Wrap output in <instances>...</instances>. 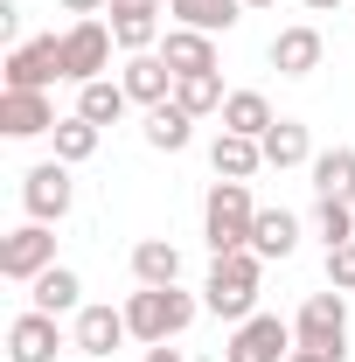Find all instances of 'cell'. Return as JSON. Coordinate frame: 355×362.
I'll list each match as a JSON object with an SVG mask.
<instances>
[{
	"mask_svg": "<svg viewBox=\"0 0 355 362\" xmlns=\"http://www.w3.org/2000/svg\"><path fill=\"white\" fill-rule=\"evenodd\" d=\"M251 223H258L251 181H209V195H202V237H209V258H223V251H251Z\"/></svg>",
	"mask_w": 355,
	"mask_h": 362,
	"instance_id": "1",
	"label": "cell"
},
{
	"mask_svg": "<svg viewBox=\"0 0 355 362\" xmlns=\"http://www.w3.org/2000/svg\"><path fill=\"white\" fill-rule=\"evenodd\" d=\"M195 314H202V300L181 293V286H139L133 300H126V327H133V341H146V349L175 341Z\"/></svg>",
	"mask_w": 355,
	"mask_h": 362,
	"instance_id": "2",
	"label": "cell"
},
{
	"mask_svg": "<svg viewBox=\"0 0 355 362\" xmlns=\"http://www.w3.org/2000/svg\"><path fill=\"white\" fill-rule=\"evenodd\" d=\"M293 334H300V349H320V356L349 362V300L327 286V293H307V307L293 314Z\"/></svg>",
	"mask_w": 355,
	"mask_h": 362,
	"instance_id": "3",
	"label": "cell"
},
{
	"mask_svg": "<svg viewBox=\"0 0 355 362\" xmlns=\"http://www.w3.org/2000/svg\"><path fill=\"white\" fill-rule=\"evenodd\" d=\"M112 49H119V35H112V21H70L63 28V77L70 84H98L105 70H112Z\"/></svg>",
	"mask_w": 355,
	"mask_h": 362,
	"instance_id": "4",
	"label": "cell"
},
{
	"mask_svg": "<svg viewBox=\"0 0 355 362\" xmlns=\"http://www.w3.org/2000/svg\"><path fill=\"white\" fill-rule=\"evenodd\" d=\"M300 349V334L286 327L279 314H251L230 327V341H223V362H286Z\"/></svg>",
	"mask_w": 355,
	"mask_h": 362,
	"instance_id": "5",
	"label": "cell"
},
{
	"mask_svg": "<svg viewBox=\"0 0 355 362\" xmlns=\"http://www.w3.org/2000/svg\"><path fill=\"white\" fill-rule=\"evenodd\" d=\"M63 77V35H35V42H14L0 63V90H49Z\"/></svg>",
	"mask_w": 355,
	"mask_h": 362,
	"instance_id": "6",
	"label": "cell"
},
{
	"mask_svg": "<svg viewBox=\"0 0 355 362\" xmlns=\"http://www.w3.org/2000/svg\"><path fill=\"white\" fill-rule=\"evenodd\" d=\"M70 202H77V181H70L63 160H35V168L21 175V209H28V223H63Z\"/></svg>",
	"mask_w": 355,
	"mask_h": 362,
	"instance_id": "7",
	"label": "cell"
},
{
	"mask_svg": "<svg viewBox=\"0 0 355 362\" xmlns=\"http://www.w3.org/2000/svg\"><path fill=\"white\" fill-rule=\"evenodd\" d=\"M49 265H56V237H49V223H21V230L0 237V279L35 286Z\"/></svg>",
	"mask_w": 355,
	"mask_h": 362,
	"instance_id": "8",
	"label": "cell"
},
{
	"mask_svg": "<svg viewBox=\"0 0 355 362\" xmlns=\"http://www.w3.org/2000/svg\"><path fill=\"white\" fill-rule=\"evenodd\" d=\"M63 119H56V105H49V90H0V133L7 139H42L56 133Z\"/></svg>",
	"mask_w": 355,
	"mask_h": 362,
	"instance_id": "9",
	"label": "cell"
},
{
	"mask_svg": "<svg viewBox=\"0 0 355 362\" xmlns=\"http://www.w3.org/2000/svg\"><path fill=\"white\" fill-rule=\"evenodd\" d=\"M320 28H313V21H293V28H279V35H272V70H279V77H313V70H320Z\"/></svg>",
	"mask_w": 355,
	"mask_h": 362,
	"instance_id": "10",
	"label": "cell"
},
{
	"mask_svg": "<svg viewBox=\"0 0 355 362\" xmlns=\"http://www.w3.org/2000/svg\"><path fill=\"white\" fill-rule=\"evenodd\" d=\"M56 349H63V334H56V314H14V327H7V362H56Z\"/></svg>",
	"mask_w": 355,
	"mask_h": 362,
	"instance_id": "11",
	"label": "cell"
},
{
	"mask_svg": "<svg viewBox=\"0 0 355 362\" xmlns=\"http://www.w3.org/2000/svg\"><path fill=\"white\" fill-rule=\"evenodd\" d=\"M161 63H168L175 77H209V70H216V35H202V28H168V35H161Z\"/></svg>",
	"mask_w": 355,
	"mask_h": 362,
	"instance_id": "12",
	"label": "cell"
},
{
	"mask_svg": "<svg viewBox=\"0 0 355 362\" xmlns=\"http://www.w3.org/2000/svg\"><path fill=\"white\" fill-rule=\"evenodd\" d=\"M119 84H126V98H133V105H146V112H153V105H168V98H175V70H168V63H161V49H153V56H126Z\"/></svg>",
	"mask_w": 355,
	"mask_h": 362,
	"instance_id": "13",
	"label": "cell"
},
{
	"mask_svg": "<svg viewBox=\"0 0 355 362\" xmlns=\"http://www.w3.org/2000/svg\"><path fill=\"white\" fill-rule=\"evenodd\" d=\"M70 341H77L84 356H112L119 341H133L126 307H84V314H77V327H70Z\"/></svg>",
	"mask_w": 355,
	"mask_h": 362,
	"instance_id": "14",
	"label": "cell"
},
{
	"mask_svg": "<svg viewBox=\"0 0 355 362\" xmlns=\"http://www.w3.org/2000/svg\"><path fill=\"white\" fill-rule=\"evenodd\" d=\"M251 251H258L265 265H286V258L300 251V216H293V209H258V223H251Z\"/></svg>",
	"mask_w": 355,
	"mask_h": 362,
	"instance_id": "15",
	"label": "cell"
},
{
	"mask_svg": "<svg viewBox=\"0 0 355 362\" xmlns=\"http://www.w3.org/2000/svg\"><path fill=\"white\" fill-rule=\"evenodd\" d=\"M168 14H175V28H202V35H230L251 7L244 0H168Z\"/></svg>",
	"mask_w": 355,
	"mask_h": 362,
	"instance_id": "16",
	"label": "cell"
},
{
	"mask_svg": "<svg viewBox=\"0 0 355 362\" xmlns=\"http://www.w3.org/2000/svg\"><path fill=\"white\" fill-rule=\"evenodd\" d=\"M28 300H35V314H84V279L70 265H49L35 286H28Z\"/></svg>",
	"mask_w": 355,
	"mask_h": 362,
	"instance_id": "17",
	"label": "cell"
},
{
	"mask_svg": "<svg viewBox=\"0 0 355 362\" xmlns=\"http://www.w3.org/2000/svg\"><path fill=\"white\" fill-rule=\"evenodd\" d=\"M209 168H216V181H251L258 168H265V146H258V139H244V133H216Z\"/></svg>",
	"mask_w": 355,
	"mask_h": 362,
	"instance_id": "18",
	"label": "cell"
},
{
	"mask_svg": "<svg viewBox=\"0 0 355 362\" xmlns=\"http://www.w3.org/2000/svg\"><path fill=\"white\" fill-rule=\"evenodd\" d=\"M279 119H272V98L265 90H230L223 98V133H244V139H265Z\"/></svg>",
	"mask_w": 355,
	"mask_h": 362,
	"instance_id": "19",
	"label": "cell"
},
{
	"mask_svg": "<svg viewBox=\"0 0 355 362\" xmlns=\"http://www.w3.org/2000/svg\"><path fill=\"white\" fill-rule=\"evenodd\" d=\"M258 146H265V168H279V175H286V168H313V139H307L300 119H279Z\"/></svg>",
	"mask_w": 355,
	"mask_h": 362,
	"instance_id": "20",
	"label": "cell"
},
{
	"mask_svg": "<svg viewBox=\"0 0 355 362\" xmlns=\"http://www.w3.org/2000/svg\"><path fill=\"white\" fill-rule=\"evenodd\" d=\"M133 279L139 286H181V251L168 237H139L133 244Z\"/></svg>",
	"mask_w": 355,
	"mask_h": 362,
	"instance_id": "21",
	"label": "cell"
},
{
	"mask_svg": "<svg viewBox=\"0 0 355 362\" xmlns=\"http://www.w3.org/2000/svg\"><path fill=\"white\" fill-rule=\"evenodd\" d=\"M139 133H146V146H153V153H181V146L195 139V119L168 98V105H153V112H146V126H139Z\"/></svg>",
	"mask_w": 355,
	"mask_h": 362,
	"instance_id": "22",
	"label": "cell"
},
{
	"mask_svg": "<svg viewBox=\"0 0 355 362\" xmlns=\"http://www.w3.org/2000/svg\"><path fill=\"white\" fill-rule=\"evenodd\" d=\"M202 314H216V320H251L258 314V286H230V279H202Z\"/></svg>",
	"mask_w": 355,
	"mask_h": 362,
	"instance_id": "23",
	"label": "cell"
},
{
	"mask_svg": "<svg viewBox=\"0 0 355 362\" xmlns=\"http://www.w3.org/2000/svg\"><path fill=\"white\" fill-rule=\"evenodd\" d=\"M126 84H112V77H98V84H77V112H84L91 126H119L126 119Z\"/></svg>",
	"mask_w": 355,
	"mask_h": 362,
	"instance_id": "24",
	"label": "cell"
},
{
	"mask_svg": "<svg viewBox=\"0 0 355 362\" xmlns=\"http://www.w3.org/2000/svg\"><path fill=\"white\" fill-rule=\"evenodd\" d=\"M49 139H56V160H63V168H84L91 153H98V139H105V126H91L84 112H70Z\"/></svg>",
	"mask_w": 355,
	"mask_h": 362,
	"instance_id": "25",
	"label": "cell"
},
{
	"mask_svg": "<svg viewBox=\"0 0 355 362\" xmlns=\"http://www.w3.org/2000/svg\"><path fill=\"white\" fill-rule=\"evenodd\" d=\"M313 195H349V202H355V146L313 153Z\"/></svg>",
	"mask_w": 355,
	"mask_h": 362,
	"instance_id": "26",
	"label": "cell"
},
{
	"mask_svg": "<svg viewBox=\"0 0 355 362\" xmlns=\"http://www.w3.org/2000/svg\"><path fill=\"white\" fill-rule=\"evenodd\" d=\"M223 77L209 70V77H175V105L188 112V119H223Z\"/></svg>",
	"mask_w": 355,
	"mask_h": 362,
	"instance_id": "27",
	"label": "cell"
},
{
	"mask_svg": "<svg viewBox=\"0 0 355 362\" xmlns=\"http://www.w3.org/2000/svg\"><path fill=\"white\" fill-rule=\"evenodd\" d=\"M313 230L327 237V251L349 244V237H355V202H349V195H320V202H313Z\"/></svg>",
	"mask_w": 355,
	"mask_h": 362,
	"instance_id": "28",
	"label": "cell"
},
{
	"mask_svg": "<svg viewBox=\"0 0 355 362\" xmlns=\"http://www.w3.org/2000/svg\"><path fill=\"white\" fill-rule=\"evenodd\" d=\"M112 35H119L126 56H153V49H161V14H119Z\"/></svg>",
	"mask_w": 355,
	"mask_h": 362,
	"instance_id": "29",
	"label": "cell"
},
{
	"mask_svg": "<svg viewBox=\"0 0 355 362\" xmlns=\"http://www.w3.org/2000/svg\"><path fill=\"white\" fill-rule=\"evenodd\" d=\"M209 279H230V286H258V279H265V258H258V251H223L216 265H209Z\"/></svg>",
	"mask_w": 355,
	"mask_h": 362,
	"instance_id": "30",
	"label": "cell"
},
{
	"mask_svg": "<svg viewBox=\"0 0 355 362\" xmlns=\"http://www.w3.org/2000/svg\"><path fill=\"white\" fill-rule=\"evenodd\" d=\"M327 286H334V293H355V237L327 251Z\"/></svg>",
	"mask_w": 355,
	"mask_h": 362,
	"instance_id": "31",
	"label": "cell"
},
{
	"mask_svg": "<svg viewBox=\"0 0 355 362\" xmlns=\"http://www.w3.org/2000/svg\"><path fill=\"white\" fill-rule=\"evenodd\" d=\"M56 7H63V14H77V21H91V14H105L112 0H56Z\"/></svg>",
	"mask_w": 355,
	"mask_h": 362,
	"instance_id": "32",
	"label": "cell"
},
{
	"mask_svg": "<svg viewBox=\"0 0 355 362\" xmlns=\"http://www.w3.org/2000/svg\"><path fill=\"white\" fill-rule=\"evenodd\" d=\"M0 35H7V42L21 35V7H14V0H0Z\"/></svg>",
	"mask_w": 355,
	"mask_h": 362,
	"instance_id": "33",
	"label": "cell"
},
{
	"mask_svg": "<svg viewBox=\"0 0 355 362\" xmlns=\"http://www.w3.org/2000/svg\"><path fill=\"white\" fill-rule=\"evenodd\" d=\"M119 14H161V0H112V21Z\"/></svg>",
	"mask_w": 355,
	"mask_h": 362,
	"instance_id": "34",
	"label": "cell"
},
{
	"mask_svg": "<svg viewBox=\"0 0 355 362\" xmlns=\"http://www.w3.org/2000/svg\"><path fill=\"white\" fill-rule=\"evenodd\" d=\"M146 362H188V356H181V349H168V341H161V349H146Z\"/></svg>",
	"mask_w": 355,
	"mask_h": 362,
	"instance_id": "35",
	"label": "cell"
},
{
	"mask_svg": "<svg viewBox=\"0 0 355 362\" xmlns=\"http://www.w3.org/2000/svg\"><path fill=\"white\" fill-rule=\"evenodd\" d=\"M286 362H334V356H320V349H293Z\"/></svg>",
	"mask_w": 355,
	"mask_h": 362,
	"instance_id": "36",
	"label": "cell"
},
{
	"mask_svg": "<svg viewBox=\"0 0 355 362\" xmlns=\"http://www.w3.org/2000/svg\"><path fill=\"white\" fill-rule=\"evenodd\" d=\"M300 7H313V14H334V7H342V0H300Z\"/></svg>",
	"mask_w": 355,
	"mask_h": 362,
	"instance_id": "37",
	"label": "cell"
},
{
	"mask_svg": "<svg viewBox=\"0 0 355 362\" xmlns=\"http://www.w3.org/2000/svg\"><path fill=\"white\" fill-rule=\"evenodd\" d=\"M244 7H251V14H258V7H279V0H244Z\"/></svg>",
	"mask_w": 355,
	"mask_h": 362,
	"instance_id": "38",
	"label": "cell"
}]
</instances>
